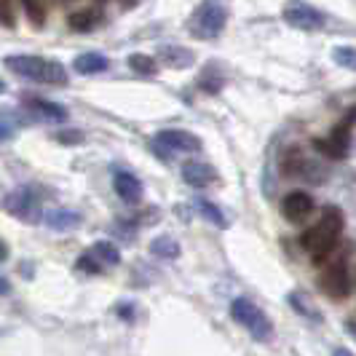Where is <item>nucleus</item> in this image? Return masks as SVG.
<instances>
[{"label":"nucleus","instance_id":"nucleus-1","mask_svg":"<svg viewBox=\"0 0 356 356\" xmlns=\"http://www.w3.org/2000/svg\"><path fill=\"white\" fill-rule=\"evenodd\" d=\"M6 67L17 72L27 81H38V83H54V86H65L67 83V70L54 62V59H43V56H33V54H14L6 56Z\"/></svg>","mask_w":356,"mask_h":356},{"label":"nucleus","instance_id":"nucleus-2","mask_svg":"<svg viewBox=\"0 0 356 356\" xmlns=\"http://www.w3.org/2000/svg\"><path fill=\"white\" fill-rule=\"evenodd\" d=\"M340 231H343V217H340V209L335 207H327L324 209V217L311 228V231L303 233V247L311 252V257L321 263L330 252L335 250L340 238Z\"/></svg>","mask_w":356,"mask_h":356},{"label":"nucleus","instance_id":"nucleus-3","mask_svg":"<svg viewBox=\"0 0 356 356\" xmlns=\"http://www.w3.org/2000/svg\"><path fill=\"white\" fill-rule=\"evenodd\" d=\"M225 24H228V8L225 6H220V3H201L193 11L191 22H188V30H191V35L212 40V38H217L225 30Z\"/></svg>","mask_w":356,"mask_h":356},{"label":"nucleus","instance_id":"nucleus-4","mask_svg":"<svg viewBox=\"0 0 356 356\" xmlns=\"http://www.w3.org/2000/svg\"><path fill=\"white\" fill-rule=\"evenodd\" d=\"M231 314L244 330H250L252 338L268 340L273 335V324L266 316V311L254 303V300H250V298H236L231 303Z\"/></svg>","mask_w":356,"mask_h":356},{"label":"nucleus","instance_id":"nucleus-5","mask_svg":"<svg viewBox=\"0 0 356 356\" xmlns=\"http://www.w3.org/2000/svg\"><path fill=\"white\" fill-rule=\"evenodd\" d=\"M153 150L161 159H172L175 153H198L201 150V140L196 134L185 131V129H163L153 137Z\"/></svg>","mask_w":356,"mask_h":356},{"label":"nucleus","instance_id":"nucleus-6","mask_svg":"<svg viewBox=\"0 0 356 356\" xmlns=\"http://www.w3.org/2000/svg\"><path fill=\"white\" fill-rule=\"evenodd\" d=\"M3 209L17 217L22 222H38L40 220V196L33 188H17L8 196L3 198Z\"/></svg>","mask_w":356,"mask_h":356},{"label":"nucleus","instance_id":"nucleus-7","mask_svg":"<svg viewBox=\"0 0 356 356\" xmlns=\"http://www.w3.org/2000/svg\"><path fill=\"white\" fill-rule=\"evenodd\" d=\"M284 22L298 27V30H321L324 14L308 3H289V6H284Z\"/></svg>","mask_w":356,"mask_h":356},{"label":"nucleus","instance_id":"nucleus-8","mask_svg":"<svg viewBox=\"0 0 356 356\" xmlns=\"http://www.w3.org/2000/svg\"><path fill=\"white\" fill-rule=\"evenodd\" d=\"M282 172L289 175V177H305V179H314L311 172H321L319 166L314 161L305 156L300 147H286L282 153Z\"/></svg>","mask_w":356,"mask_h":356},{"label":"nucleus","instance_id":"nucleus-9","mask_svg":"<svg viewBox=\"0 0 356 356\" xmlns=\"http://www.w3.org/2000/svg\"><path fill=\"white\" fill-rule=\"evenodd\" d=\"M314 145L330 159H346L348 147H351V129H348V124H340L332 129V134L327 140H316Z\"/></svg>","mask_w":356,"mask_h":356},{"label":"nucleus","instance_id":"nucleus-10","mask_svg":"<svg viewBox=\"0 0 356 356\" xmlns=\"http://www.w3.org/2000/svg\"><path fill=\"white\" fill-rule=\"evenodd\" d=\"M311 212H314V196L305 191H292L282 201V214L289 222H303Z\"/></svg>","mask_w":356,"mask_h":356},{"label":"nucleus","instance_id":"nucleus-11","mask_svg":"<svg viewBox=\"0 0 356 356\" xmlns=\"http://www.w3.org/2000/svg\"><path fill=\"white\" fill-rule=\"evenodd\" d=\"M113 188H115L118 198L126 204H140L143 201V182L129 169H115L113 172Z\"/></svg>","mask_w":356,"mask_h":356},{"label":"nucleus","instance_id":"nucleus-12","mask_svg":"<svg viewBox=\"0 0 356 356\" xmlns=\"http://www.w3.org/2000/svg\"><path fill=\"white\" fill-rule=\"evenodd\" d=\"M321 286H324V292H327L330 298H346V295L351 292V279H348L346 263H338V266L330 268V270L324 273V279H321Z\"/></svg>","mask_w":356,"mask_h":356},{"label":"nucleus","instance_id":"nucleus-13","mask_svg":"<svg viewBox=\"0 0 356 356\" xmlns=\"http://www.w3.org/2000/svg\"><path fill=\"white\" fill-rule=\"evenodd\" d=\"M182 179L191 188H207V185L217 182V172H214V166L204 163V161H188L182 166Z\"/></svg>","mask_w":356,"mask_h":356},{"label":"nucleus","instance_id":"nucleus-14","mask_svg":"<svg viewBox=\"0 0 356 356\" xmlns=\"http://www.w3.org/2000/svg\"><path fill=\"white\" fill-rule=\"evenodd\" d=\"M159 56L163 59V65H169V67H191L193 62H196V54L191 51V49H185V46H175V43H163L159 49Z\"/></svg>","mask_w":356,"mask_h":356},{"label":"nucleus","instance_id":"nucleus-15","mask_svg":"<svg viewBox=\"0 0 356 356\" xmlns=\"http://www.w3.org/2000/svg\"><path fill=\"white\" fill-rule=\"evenodd\" d=\"M72 67H75L78 75H97V72H105L107 67H110V59L99 51H86L75 56Z\"/></svg>","mask_w":356,"mask_h":356},{"label":"nucleus","instance_id":"nucleus-16","mask_svg":"<svg viewBox=\"0 0 356 356\" xmlns=\"http://www.w3.org/2000/svg\"><path fill=\"white\" fill-rule=\"evenodd\" d=\"M43 222L51 228V231H72L83 222V217L72 209H51V212L43 214Z\"/></svg>","mask_w":356,"mask_h":356},{"label":"nucleus","instance_id":"nucleus-17","mask_svg":"<svg viewBox=\"0 0 356 356\" xmlns=\"http://www.w3.org/2000/svg\"><path fill=\"white\" fill-rule=\"evenodd\" d=\"M27 107L35 113L38 118L49 121V124H65L67 121V110L56 102H49V99H30Z\"/></svg>","mask_w":356,"mask_h":356},{"label":"nucleus","instance_id":"nucleus-18","mask_svg":"<svg viewBox=\"0 0 356 356\" xmlns=\"http://www.w3.org/2000/svg\"><path fill=\"white\" fill-rule=\"evenodd\" d=\"M89 254H91V260L102 268V270H105V268H115L121 263V252H118L115 244H110V241H97L89 250Z\"/></svg>","mask_w":356,"mask_h":356},{"label":"nucleus","instance_id":"nucleus-19","mask_svg":"<svg viewBox=\"0 0 356 356\" xmlns=\"http://www.w3.org/2000/svg\"><path fill=\"white\" fill-rule=\"evenodd\" d=\"M99 22H102V11L99 8H81V11L70 14V19H67L72 33H89Z\"/></svg>","mask_w":356,"mask_h":356},{"label":"nucleus","instance_id":"nucleus-20","mask_svg":"<svg viewBox=\"0 0 356 356\" xmlns=\"http://www.w3.org/2000/svg\"><path fill=\"white\" fill-rule=\"evenodd\" d=\"M150 254L161 257V260H177L179 257V244L172 236H159L150 241Z\"/></svg>","mask_w":356,"mask_h":356},{"label":"nucleus","instance_id":"nucleus-21","mask_svg":"<svg viewBox=\"0 0 356 356\" xmlns=\"http://www.w3.org/2000/svg\"><path fill=\"white\" fill-rule=\"evenodd\" d=\"M193 204H196V209L201 212L204 220H209L217 228H228V217H225V212H222L217 204H212V201H207V198H201V196H198Z\"/></svg>","mask_w":356,"mask_h":356},{"label":"nucleus","instance_id":"nucleus-22","mask_svg":"<svg viewBox=\"0 0 356 356\" xmlns=\"http://www.w3.org/2000/svg\"><path fill=\"white\" fill-rule=\"evenodd\" d=\"M129 67L134 72H143V75H156V72H159L156 59L147 56V54H131V56H129Z\"/></svg>","mask_w":356,"mask_h":356},{"label":"nucleus","instance_id":"nucleus-23","mask_svg":"<svg viewBox=\"0 0 356 356\" xmlns=\"http://www.w3.org/2000/svg\"><path fill=\"white\" fill-rule=\"evenodd\" d=\"M332 59L346 70H356V49H351V46H338L332 51Z\"/></svg>","mask_w":356,"mask_h":356},{"label":"nucleus","instance_id":"nucleus-24","mask_svg":"<svg viewBox=\"0 0 356 356\" xmlns=\"http://www.w3.org/2000/svg\"><path fill=\"white\" fill-rule=\"evenodd\" d=\"M24 14L30 17V22H33L35 27H43V19H46L43 6H38V3H24Z\"/></svg>","mask_w":356,"mask_h":356},{"label":"nucleus","instance_id":"nucleus-25","mask_svg":"<svg viewBox=\"0 0 356 356\" xmlns=\"http://www.w3.org/2000/svg\"><path fill=\"white\" fill-rule=\"evenodd\" d=\"M0 22L6 24V27H14L17 22H14V14H11V6H6V3H0Z\"/></svg>","mask_w":356,"mask_h":356},{"label":"nucleus","instance_id":"nucleus-26","mask_svg":"<svg viewBox=\"0 0 356 356\" xmlns=\"http://www.w3.org/2000/svg\"><path fill=\"white\" fill-rule=\"evenodd\" d=\"M14 131H17L14 124H8L6 118H0V143H3V140H11V137H14Z\"/></svg>","mask_w":356,"mask_h":356},{"label":"nucleus","instance_id":"nucleus-27","mask_svg":"<svg viewBox=\"0 0 356 356\" xmlns=\"http://www.w3.org/2000/svg\"><path fill=\"white\" fill-rule=\"evenodd\" d=\"M62 143H81V134H59Z\"/></svg>","mask_w":356,"mask_h":356},{"label":"nucleus","instance_id":"nucleus-28","mask_svg":"<svg viewBox=\"0 0 356 356\" xmlns=\"http://www.w3.org/2000/svg\"><path fill=\"white\" fill-rule=\"evenodd\" d=\"M11 292V284H8V279L6 276H0V295H8Z\"/></svg>","mask_w":356,"mask_h":356},{"label":"nucleus","instance_id":"nucleus-29","mask_svg":"<svg viewBox=\"0 0 356 356\" xmlns=\"http://www.w3.org/2000/svg\"><path fill=\"white\" fill-rule=\"evenodd\" d=\"M346 330H348V332H351V335L356 338V319H348V321H346Z\"/></svg>","mask_w":356,"mask_h":356},{"label":"nucleus","instance_id":"nucleus-30","mask_svg":"<svg viewBox=\"0 0 356 356\" xmlns=\"http://www.w3.org/2000/svg\"><path fill=\"white\" fill-rule=\"evenodd\" d=\"M332 356H354V354H351L348 348H335V351H332Z\"/></svg>","mask_w":356,"mask_h":356},{"label":"nucleus","instance_id":"nucleus-31","mask_svg":"<svg viewBox=\"0 0 356 356\" xmlns=\"http://www.w3.org/2000/svg\"><path fill=\"white\" fill-rule=\"evenodd\" d=\"M6 257H8V247H6V244H3V241H0V263H3V260H6Z\"/></svg>","mask_w":356,"mask_h":356},{"label":"nucleus","instance_id":"nucleus-32","mask_svg":"<svg viewBox=\"0 0 356 356\" xmlns=\"http://www.w3.org/2000/svg\"><path fill=\"white\" fill-rule=\"evenodd\" d=\"M3 91H6V83H3V81H0V94H3Z\"/></svg>","mask_w":356,"mask_h":356}]
</instances>
